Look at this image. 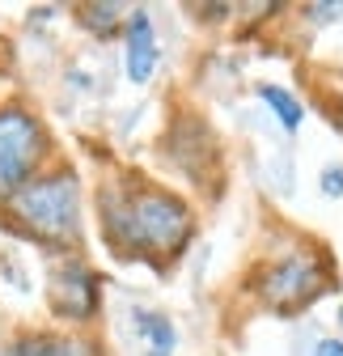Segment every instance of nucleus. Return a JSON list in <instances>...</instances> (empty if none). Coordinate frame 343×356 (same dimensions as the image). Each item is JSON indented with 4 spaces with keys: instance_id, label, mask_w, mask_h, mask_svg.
Masks as SVG:
<instances>
[{
    "instance_id": "f257e3e1",
    "label": "nucleus",
    "mask_w": 343,
    "mask_h": 356,
    "mask_svg": "<svg viewBox=\"0 0 343 356\" xmlns=\"http://www.w3.org/2000/svg\"><path fill=\"white\" fill-rule=\"evenodd\" d=\"M102 229L106 242L123 254H157L174 259L191 242L195 216L191 208L161 187H140V191H102Z\"/></svg>"
},
{
    "instance_id": "f03ea898",
    "label": "nucleus",
    "mask_w": 343,
    "mask_h": 356,
    "mask_svg": "<svg viewBox=\"0 0 343 356\" xmlns=\"http://www.w3.org/2000/svg\"><path fill=\"white\" fill-rule=\"evenodd\" d=\"M9 216L17 225L47 242V246H72L81 238V183L68 165L38 174L9 200Z\"/></svg>"
},
{
    "instance_id": "7ed1b4c3",
    "label": "nucleus",
    "mask_w": 343,
    "mask_h": 356,
    "mask_svg": "<svg viewBox=\"0 0 343 356\" xmlns=\"http://www.w3.org/2000/svg\"><path fill=\"white\" fill-rule=\"evenodd\" d=\"M47 131L42 123L22 111V106H5L0 111V200H13L26 183H34L42 161H47Z\"/></svg>"
},
{
    "instance_id": "20e7f679",
    "label": "nucleus",
    "mask_w": 343,
    "mask_h": 356,
    "mask_svg": "<svg viewBox=\"0 0 343 356\" xmlns=\"http://www.w3.org/2000/svg\"><path fill=\"white\" fill-rule=\"evenodd\" d=\"M322 284V254H280L263 272V301L276 309H301Z\"/></svg>"
},
{
    "instance_id": "39448f33",
    "label": "nucleus",
    "mask_w": 343,
    "mask_h": 356,
    "mask_svg": "<svg viewBox=\"0 0 343 356\" xmlns=\"http://www.w3.org/2000/svg\"><path fill=\"white\" fill-rule=\"evenodd\" d=\"M51 309L64 323H90L98 309V276L81 259H68L51 272Z\"/></svg>"
},
{
    "instance_id": "423d86ee",
    "label": "nucleus",
    "mask_w": 343,
    "mask_h": 356,
    "mask_svg": "<svg viewBox=\"0 0 343 356\" xmlns=\"http://www.w3.org/2000/svg\"><path fill=\"white\" fill-rule=\"evenodd\" d=\"M123 64H127V76L136 85H144L153 72H157V30L149 22V13H132L127 17V30H123Z\"/></svg>"
},
{
    "instance_id": "0eeeda50",
    "label": "nucleus",
    "mask_w": 343,
    "mask_h": 356,
    "mask_svg": "<svg viewBox=\"0 0 343 356\" xmlns=\"http://www.w3.org/2000/svg\"><path fill=\"white\" fill-rule=\"evenodd\" d=\"M22 356H102L94 339L85 335H26L17 339Z\"/></svg>"
},
{
    "instance_id": "6e6552de",
    "label": "nucleus",
    "mask_w": 343,
    "mask_h": 356,
    "mask_svg": "<svg viewBox=\"0 0 343 356\" xmlns=\"http://www.w3.org/2000/svg\"><path fill=\"white\" fill-rule=\"evenodd\" d=\"M140 335L149 339V356H169L174 352V327H169L165 314H153V309H136Z\"/></svg>"
},
{
    "instance_id": "1a4fd4ad",
    "label": "nucleus",
    "mask_w": 343,
    "mask_h": 356,
    "mask_svg": "<svg viewBox=\"0 0 343 356\" xmlns=\"http://www.w3.org/2000/svg\"><path fill=\"white\" fill-rule=\"evenodd\" d=\"M259 98L276 111V119H280V127L288 131V136H292L296 127H301L306 111H301V102H296V98L288 94V89H280V85H259Z\"/></svg>"
},
{
    "instance_id": "9d476101",
    "label": "nucleus",
    "mask_w": 343,
    "mask_h": 356,
    "mask_svg": "<svg viewBox=\"0 0 343 356\" xmlns=\"http://www.w3.org/2000/svg\"><path fill=\"white\" fill-rule=\"evenodd\" d=\"M322 191L335 195V200L343 195V165H326V170H322Z\"/></svg>"
},
{
    "instance_id": "9b49d317",
    "label": "nucleus",
    "mask_w": 343,
    "mask_h": 356,
    "mask_svg": "<svg viewBox=\"0 0 343 356\" xmlns=\"http://www.w3.org/2000/svg\"><path fill=\"white\" fill-rule=\"evenodd\" d=\"M314 356H343V339H318Z\"/></svg>"
},
{
    "instance_id": "f8f14e48",
    "label": "nucleus",
    "mask_w": 343,
    "mask_h": 356,
    "mask_svg": "<svg viewBox=\"0 0 343 356\" xmlns=\"http://www.w3.org/2000/svg\"><path fill=\"white\" fill-rule=\"evenodd\" d=\"M0 356H22V348H17V339H13V343H9L5 352H0Z\"/></svg>"
},
{
    "instance_id": "ddd939ff",
    "label": "nucleus",
    "mask_w": 343,
    "mask_h": 356,
    "mask_svg": "<svg viewBox=\"0 0 343 356\" xmlns=\"http://www.w3.org/2000/svg\"><path fill=\"white\" fill-rule=\"evenodd\" d=\"M339 323H343V309H339Z\"/></svg>"
}]
</instances>
